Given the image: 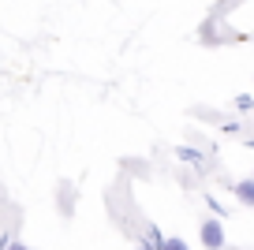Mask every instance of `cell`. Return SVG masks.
<instances>
[{
  "mask_svg": "<svg viewBox=\"0 0 254 250\" xmlns=\"http://www.w3.org/2000/svg\"><path fill=\"white\" fill-rule=\"evenodd\" d=\"M161 250H190V243H187V239H180V235H165Z\"/></svg>",
  "mask_w": 254,
  "mask_h": 250,
  "instance_id": "cell-5",
  "label": "cell"
},
{
  "mask_svg": "<svg viewBox=\"0 0 254 250\" xmlns=\"http://www.w3.org/2000/svg\"><path fill=\"white\" fill-rule=\"evenodd\" d=\"M4 250H30V247H26L23 239H8V243H4Z\"/></svg>",
  "mask_w": 254,
  "mask_h": 250,
  "instance_id": "cell-8",
  "label": "cell"
},
{
  "mask_svg": "<svg viewBox=\"0 0 254 250\" xmlns=\"http://www.w3.org/2000/svg\"><path fill=\"white\" fill-rule=\"evenodd\" d=\"M135 250H153V247H150V243H146V239H142V243H138V247H135Z\"/></svg>",
  "mask_w": 254,
  "mask_h": 250,
  "instance_id": "cell-10",
  "label": "cell"
},
{
  "mask_svg": "<svg viewBox=\"0 0 254 250\" xmlns=\"http://www.w3.org/2000/svg\"><path fill=\"white\" fill-rule=\"evenodd\" d=\"M239 4H243V0H217L213 8H209V19H224L232 8H239Z\"/></svg>",
  "mask_w": 254,
  "mask_h": 250,
  "instance_id": "cell-4",
  "label": "cell"
},
{
  "mask_svg": "<svg viewBox=\"0 0 254 250\" xmlns=\"http://www.w3.org/2000/svg\"><path fill=\"white\" fill-rule=\"evenodd\" d=\"M75 205H79V187L71 180H56V213L64 220L75 217Z\"/></svg>",
  "mask_w": 254,
  "mask_h": 250,
  "instance_id": "cell-2",
  "label": "cell"
},
{
  "mask_svg": "<svg viewBox=\"0 0 254 250\" xmlns=\"http://www.w3.org/2000/svg\"><path fill=\"white\" fill-rule=\"evenodd\" d=\"M224 250H243V247H224Z\"/></svg>",
  "mask_w": 254,
  "mask_h": 250,
  "instance_id": "cell-11",
  "label": "cell"
},
{
  "mask_svg": "<svg viewBox=\"0 0 254 250\" xmlns=\"http://www.w3.org/2000/svg\"><path fill=\"white\" fill-rule=\"evenodd\" d=\"M221 131L224 134H239V124H232V120H228V124H221Z\"/></svg>",
  "mask_w": 254,
  "mask_h": 250,
  "instance_id": "cell-9",
  "label": "cell"
},
{
  "mask_svg": "<svg viewBox=\"0 0 254 250\" xmlns=\"http://www.w3.org/2000/svg\"><path fill=\"white\" fill-rule=\"evenodd\" d=\"M198 239L206 250H224L228 247V235H224V220L221 217H206L198 224Z\"/></svg>",
  "mask_w": 254,
  "mask_h": 250,
  "instance_id": "cell-1",
  "label": "cell"
},
{
  "mask_svg": "<svg viewBox=\"0 0 254 250\" xmlns=\"http://www.w3.org/2000/svg\"><path fill=\"white\" fill-rule=\"evenodd\" d=\"M0 250H4V243H0Z\"/></svg>",
  "mask_w": 254,
  "mask_h": 250,
  "instance_id": "cell-12",
  "label": "cell"
},
{
  "mask_svg": "<svg viewBox=\"0 0 254 250\" xmlns=\"http://www.w3.org/2000/svg\"><path fill=\"white\" fill-rule=\"evenodd\" d=\"M232 194H236V202L254 205V176H247V180H236V183H232Z\"/></svg>",
  "mask_w": 254,
  "mask_h": 250,
  "instance_id": "cell-3",
  "label": "cell"
},
{
  "mask_svg": "<svg viewBox=\"0 0 254 250\" xmlns=\"http://www.w3.org/2000/svg\"><path fill=\"white\" fill-rule=\"evenodd\" d=\"M236 109L239 112H254V94H239L236 97Z\"/></svg>",
  "mask_w": 254,
  "mask_h": 250,
  "instance_id": "cell-7",
  "label": "cell"
},
{
  "mask_svg": "<svg viewBox=\"0 0 254 250\" xmlns=\"http://www.w3.org/2000/svg\"><path fill=\"white\" fill-rule=\"evenodd\" d=\"M176 153H180V161H190V164H194V168H198V164H202V153H198V149H187V146H180V149H176Z\"/></svg>",
  "mask_w": 254,
  "mask_h": 250,
  "instance_id": "cell-6",
  "label": "cell"
}]
</instances>
